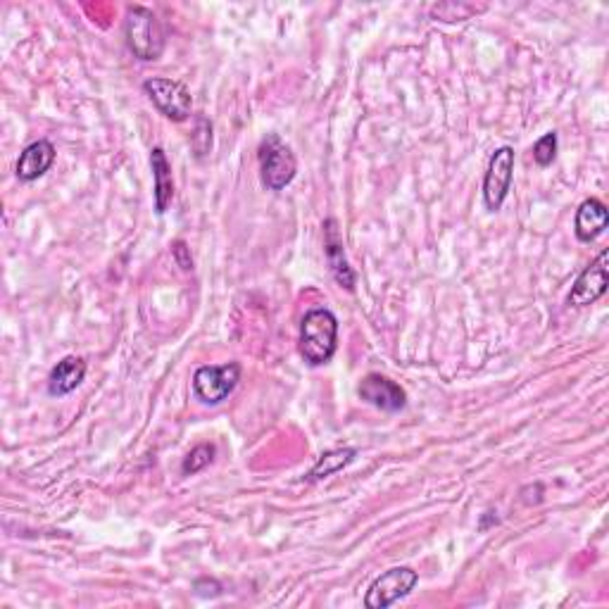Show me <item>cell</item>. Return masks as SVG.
Returning a JSON list of instances; mask_svg holds the SVG:
<instances>
[{"label": "cell", "mask_w": 609, "mask_h": 609, "mask_svg": "<svg viewBox=\"0 0 609 609\" xmlns=\"http://www.w3.org/2000/svg\"><path fill=\"white\" fill-rule=\"evenodd\" d=\"M150 169H153L155 181V212L165 215L174 200V179H172V165H169L165 150L153 148L150 150Z\"/></svg>", "instance_id": "14"}, {"label": "cell", "mask_w": 609, "mask_h": 609, "mask_svg": "<svg viewBox=\"0 0 609 609\" xmlns=\"http://www.w3.org/2000/svg\"><path fill=\"white\" fill-rule=\"evenodd\" d=\"M191 148H193V155H196L198 160L207 158V153L212 150V124H210V119H205V117L196 119V129H193V134H191Z\"/></svg>", "instance_id": "18"}, {"label": "cell", "mask_w": 609, "mask_h": 609, "mask_svg": "<svg viewBox=\"0 0 609 609\" xmlns=\"http://www.w3.org/2000/svg\"><path fill=\"white\" fill-rule=\"evenodd\" d=\"M238 381H241V364L238 362L205 364L193 374V393L200 403L219 405L236 391Z\"/></svg>", "instance_id": "4"}, {"label": "cell", "mask_w": 609, "mask_h": 609, "mask_svg": "<svg viewBox=\"0 0 609 609\" xmlns=\"http://www.w3.org/2000/svg\"><path fill=\"white\" fill-rule=\"evenodd\" d=\"M55 162V146L46 138H39V141L29 143L27 148L22 150L20 160H17V179L22 181V184H31V181L41 179L43 174L48 172L50 167H53Z\"/></svg>", "instance_id": "11"}, {"label": "cell", "mask_w": 609, "mask_h": 609, "mask_svg": "<svg viewBox=\"0 0 609 609\" xmlns=\"http://www.w3.org/2000/svg\"><path fill=\"white\" fill-rule=\"evenodd\" d=\"M300 355L310 367L334 360L338 350V319L329 307H315L300 322Z\"/></svg>", "instance_id": "1"}, {"label": "cell", "mask_w": 609, "mask_h": 609, "mask_svg": "<svg viewBox=\"0 0 609 609\" xmlns=\"http://www.w3.org/2000/svg\"><path fill=\"white\" fill-rule=\"evenodd\" d=\"M607 226H609L607 205L598 198L583 200L579 210H576V219H574L576 238H579L581 243H593L595 238L605 234Z\"/></svg>", "instance_id": "12"}, {"label": "cell", "mask_w": 609, "mask_h": 609, "mask_svg": "<svg viewBox=\"0 0 609 609\" xmlns=\"http://www.w3.org/2000/svg\"><path fill=\"white\" fill-rule=\"evenodd\" d=\"M215 455H217V445L215 443L196 445V448H193L184 457V462H181V474L193 476V474L203 472L205 467H210V464L215 462Z\"/></svg>", "instance_id": "16"}, {"label": "cell", "mask_w": 609, "mask_h": 609, "mask_svg": "<svg viewBox=\"0 0 609 609\" xmlns=\"http://www.w3.org/2000/svg\"><path fill=\"white\" fill-rule=\"evenodd\" d=\"M257 162H260V177L269 191H284L298 174V160H295L291 146H286L276 134H267L257 148Z\"/></svg>", "instance_id": "3"}, {"label": "cell", "mask_w": 609, "mask_h": 609, "mask_svg": "<svg viewBox=\"0 0 609 609\" xmlns=\"http://www.w3.org/2000/svg\"><path fill=\"white\" fill-rule=\"evenodd\" d=\"M86 379V362L77 355H69L65 360H60L53 367V372L48 376V393L53 398H65V395L74 393L77 388L84 384Z\"/></svg>", "instance_id": "13"}, {"label": "cell", "mask_w": 609, "mask_h": 609, "mask_svg": "<svg viewBox=\"0 0 609 609\" xmlns=\"http://www.w3.org/2000/svg\"><path fill=\"white\" fill-rule=\"evenodd\" d=\"M355 457H357L355 448H336V450L324 452V455L317 460L315 467L307 472L305 481L307 483H317L322 479H329V476H334V474L341 472V469L348 467V464L353 462Z\"/></svg>", "instance_id": "15"}, {"label": "cell", "mask_w": 609, "mask_h": 609, "mask_svg": "<svg viewBox=\"0 0 609 609\" xmlns=\"http://www.w3.org/2000/svg\"><path fill=\"white\" fill-rule=\"evenodd\" d=\"M479 10H483V8H476V5H464V3H460V5L445 3V5H436V8L431 10V15L441 22H464Z\"/></svg>", "instance_id": "19"}, {"label": "cell", "mask_w": 609, "mask_h": 609, "mask_svg": "<svg viewBox=\"0 0 609 609\" xmlns=\"http://www.w3.org/2000/svg\"><path fill=\"white\" fill-rule=\"evenodd\" d=\"M124 36H127V46L134 58L143 62L160 60L162 50H165V31L153 10L143 8V5H131L127 8V20H124Z\"/></svg>", "instance_id": "2"}, {"label": "cell", "mask_w": 609, "mask_h": 609, "mask_svg": "<svg viewBox=\"0 0 609 609\" xmlns=\"http://www.w3.org/2000/svg\"><path fill=\"white\" fill-rule=\"evenodd\" d=\"M174 257H177V262H179V267H184L186 272L188 269H193V260L191 257H188V253H186V246H184V241H177L174 243Z\"/></svg>", "instance_id": "21"}, {"label": "cell", "mask_w": 609, "mask_h": 609, "mask_svg": "<svg viewBox=\"0 0 609 609\" xmlns=\"http://www.w3.org/2000/svg\"><path fill=\"white\" fill-rule=\"evenodd\" d=\"M514 179V148L500 146L491 155L486 177H483V203L491 212H498L507 196H510Z\"/></svg>", "instance_id": "7"}, {"label": "cell", "mask_w": 609, "mask_h": 609, "mask_svg": "<svg viewBox=\"0 0 609 609\" xmlns=\"http://www.w3.org/2000/svg\"><path fill=\"white\" fill-rule=\"evenodd\" d=\"M607 260H609L607 250H602V253L595 257V262H590V265L579 274V279H576V284L571 286V293L567 298V303L571 307H588V305L598 303L602 295L607 293V286H609V262Z\"/></svg>", "instance_id": "8"}, {"label": "cell", "mask_w": 609, "mask_h": 609, "mask_svg": "<svg viewBox=\"0 0 609 609\" xmlns=\"http://www.w3.org/2000/svg\"><path fill=\"white\" fill-rule=\"evenodd\" d=\"M193 590L200 598H217V595H222V583L217 579H198L193 583Z\"/></svg>", "instance_id": "20"}, {"label": "cell", "mask_w": 609, "mask_h": 609, "mask_svg": "<svg viewBox=\"0 0 609 609\" xmlns=\"http://www.w3.org/2000/svg\"><path fill=\"white\" fill-rule=\"evenodd\" d=\"M143 91L150 98V103L160 110L172 122H186L193 110V96L177 79L167 77H153L143 81Z\"/></svg>", "instance_id": "5"}, {"label": "cell", "mask_w": 609, "mask_h": 609, "mask_svg": "<svg viewBox=\"0 0 609 609\" xmlns=\"http://www.w3.org/2000/svg\"><path fill=\"white\" fill-rule=\"evenodd\" d=\"M324 255L338 286H343L345 291H355V272L350 267L348 257H345L343 238L336 219H326L324 222Z\"/></svg>", "instance_id": "10"}, {"label": "cell", "mask_w": 609, "mask_h": 609, "mask_svg": "<svg viewBox=\"0 0 609 609\" xmlns=\"http://www.w3.org/2000/svg\"><path fill=\"white\" fill-rule=\"evenodd\" d=\"M357 395H360L364 403L376 407V410L381 412L395 414L407 407V393L395 384V381L386 379V376L381 374L364 376L360 388H357Z\"/></svg>", "instance_id": "9"}, {"label": "cell", "mask_w": 609, "mask_h": 609, "mask_svg": "<svg viewBox=\"0 0 609 609\" xmlns=\"http://www.w3.org/2000/svg\"><path fill=\"white\" fill-rule=\"evenodd\" d=\"M417 583H419V574L410 567L388 569L386 574H381L379 579L369 586L367 595H364V607L369 609L391 607L398 600L407 598Z\"/></svg>", "instance_id": "6"}, {"label": "cell", "mask_w": 609, "mask_h": 609, "mask_svg": "<svg viewBox=\"0 0 609 609\" xmlns=\"http://www.w3.org/2000/svg\"><path fill=\"white\" fill-rule=\"evenodd\" d=\"M557 146H560V138H557V131H548L533 143V162L538 167H550L557 158Z\"/></svg>", "instance_id": "17"}]
</instances>
